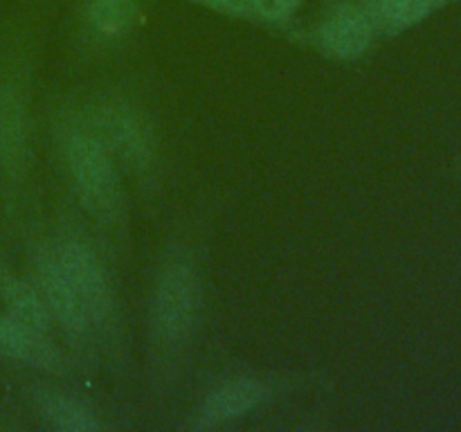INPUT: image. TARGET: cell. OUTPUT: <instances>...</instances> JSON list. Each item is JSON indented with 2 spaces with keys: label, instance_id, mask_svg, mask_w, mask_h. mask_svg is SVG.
I'll return each mask as SVG.
<instances>
[{
  "label": "cell",
  "instance_id": "8",
  "mask_svg": "<svg viewBox=\"0 0 461 432\" xmlns=\"http://www.w3.org/2000/svg\"><path fill=\"white\" fill-rule=\"evenodd\" d=\"M0 354L45 372L61 369V356L57 346L45 338V333L18 322L12 315L0 318Z\"/></svg>",
  "mask_w": 461,
  "mask_h": 432
},
{
  "label": "cell",
  "instance_id": "11",
  "mask_svg": "<svg viewBox=\"0 0 461 432\" xmlns=\"http://www.w3.org/2000/svg\"><path fill=\"white\" fill-rule=\"evenodd\" d=\"M0 297L7 306V315L27 324V327L36 328V331L48 333L50 309L43 297H41V292H36L30 284L0 270Z\"/></svg>",
  "mask_w": 461,
  "mask_h": 432
},
{
  "label": "cell",
  "instance_id": "4",
  "mask_svg": "<svg viewBox=\"0 0 461 432\" xmlns=\"http://www.w3.org/2000/svg\"><path fill=\"white\" fill-rule=\"evenodd\" d=\"M84 126L106 147L111 156L120 158L131 169L144 171L153 165V130L133 108L124 104H106L99 106Z\"/></svg>",
  "mask_w": 461,
  "mask_h": 432
},
{
  "label": "cell",
  "instance_id": "12",
  "mask_svg": "<svg viewBox=\"0 0 461 432\" xmlns=\"http://www.w3.org/2000/svg\"><path fill=\"white\" fill-rule=\"evenodd\" d=\"M25 153V112L16 93H0V160L18 166Z\"/></svg>",
  "mask_w": 461,
  "mask_h": 432
},
{
  "label": "cell",
  "instance_id": "2",
  "mask_svg": "<svg viewBox=\"0 0 461 432\" xmlns=\"http://www.w3.org/2000/svg\"><path fill=\"white\" fill-rule=\"evenodd\" d=\"M66 158L86 210L106 223L115 220L122 212V187L106 147L86 126H75L66 138Z\"/></svg>",
  "mask_w": 461,
  "mask_h": 432
},
{
  "label": "cell",
  "instance_id": "15",
  "mask_svg": "<svg viewBox=\"0 0 461 432\" xmlns=\"http://www.w3.org/2000/svg\"><path fill=\"white\" fill-rule=\"evenodd\" d=\"M187 3L210 9V12L221 14V16L250 21V0H187Z\"/></svg>",
  "mask_w": 461,
  "mask_h": 432
},
{
  "label": "cell",
  "instance_id": "5",
  "mask_svg": "<svg viewBox=\"0 0 461 432\" xmlns=\"http://www.w3.org/2000/svg\"><path fill=\"white\" fill-rule=\"evenodd\" d=\"M54 252L75 284L93 328L106 324L113 315V291L97 252L81 238H63L54 246Z\"/></svg>",
  "mask_w": 461,
  "mask_h": 432
},
{
  "label": "cell",
  "instance_id": "6",
  "mask_svg": "<svg viewBox=\"0 0 461 432\" xmlns=\"http://www.w3.org/2000/svg\"><path fill=\"white\" fill-rule=\"evenodd\" d=\"M36 270H39L41 297L45 300L48 309L52 310L54 318L72 336H88L93 331V322H90L84 302L77 295L75 284L68 277L66 268L59 261L54 248L41 252L39 261H36Z\"/></svg>",
  "mask_w": 461,
  "mask_h": 432
},
{
  "label": "cell",
  "instance_id": "10",
  "mask_svg": "<svg viewBox=\"0 0 461 432\" xmlns=\"http://www.w3.org/2000/svg\"><path fill=\"white\" fill-rule=\"evenodd\" d=\"M81 18L102 39H120L138 22L140 0H81Z\"/></svg>",
  "mask_w": 461,
  "mask_h": 432
},
{
  "label": "cell",
  "instance_id": "1",
  "mask_svg": "<svg viewBox=\"0 0 461 432\" xmlns=\"http://www.w3.org/2000/svg\"><path fill=\"white\" fill-rule=\"evenodd\" d=\"M203 284L192 261L174 256L162 266L151 300L153 333L165 345H183L201 320Z\"/></svg>",
  "mask_w": 461,
  "mask_h": 432
},
{
  "label": "cell",
  "instance_id": "14",
  "mask_svg": "<svg viewBox=\"0 0 461 432\" xmlns=\"http://www.w3.org/2000/svg\"><path fill=\"white\" fill-rule=\"evenodd\" d=\"M302 4L304 0H250V21L273 27L288 25Z\"/></svg>",
  "mask_w": 461,
  "mask_h": 432
},
{
  "label": "cell",
  "instance_id": "7",
  "mask_svg": "<svg viewBox=\"0 0 461 432\" xmlns=\"http://www.w3.org/2000/svg\"><path fill=\"white\" fill-rule=\"evenodd\" d=\"M268 399V385L257 378H234L207 394L201 408V426H219L246 417Z\"/></svg>",
  "mask_w": 461,
  "mask_h": 432
},
{
  "label": "cell",
  "instance_id": "3",
  "mask_svg": "<svg viewBox=\"0 0 461 432\" xmlns=\"http://www.w3.org/2000/svg\"><path fill=\"white\" fill-rule=\"evenodd\" d=\"M378 32L363 0H329L318 22L304 36L324 57L354 61L372 50Z\"/></svg>",
  "mask_w": 461,
  "mask_h": 432
},
{
  "label": "cell",
  "instance_id": "9",
  "mask_svg": "<svg viewBox=\"0 0 461 432\" xmlns=\"http://www.w3.org/2000/svg\"><path fill=\"white\" fill-rule=\"evenodd\" d=\"M378 36L394 39L457 0H363Z\"/></svg>",
  "mask_w": 461,
  "mask_h": 432
},
{
  "label": "cell",
  "instance_id": "13",
  "mask_svg": "<svg viewBox=\"0 0 461 432\" xmlns=\"http://www.w3.org/2000/svg\"><path fill=\"white\" fill-rule=\"evenodd\" d=\"M41 417L48 426L63 432H95L102 428L97 414L81 400L70 396H48L41 403Z\"/></svg>",
  "mask_w": 461,
  "mask_h": 432
}]
</instances>
